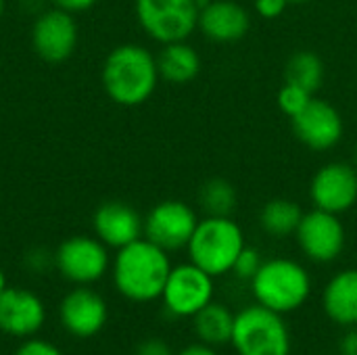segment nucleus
<instances>
[{
	"mask_svg": "<svg viewBox=\"0 0 357 355\" xmlns=\"http://www.w3.org/2000/svg\"><path fill=\"white\" fill-rule=\"evenodd\" d=\"M172 268L169 253L142 236L115 251L111 278L123 299L132 303H153L161 299Z\"/></svg>",
	"mask_w": 357,
	"mask_h": 355,
	"instance_id": "f257e3e1",
	"label": "nucleus"
},
{
	"mask_svg": "<svg viewBox=\"0 0 357 355\" xmlns=\"http://www.w3.org/2000/svg\"><path fill=\"white\" fill-rule=\"evenodd\" d=\"M157 56L142 44L126 42L109 50L100 69L107 96L119 107L144 105L159 86Z\"/></svg>",
	"mask_w": 357,
	"mask_h": 355,
	"instance_id": "f03ea898",
	"label": "nucleus"
},
{
	"mask_svg": "<svg viewBox=\"0 0 357 355\" xmlns=\"http://www.w3.org/2000/svg\"><path fill=\"white\" fill-rule=\"evenodd\" d=\"M249 291L255 303L280 316H291L310 301L314 278L297 259L270 257L264 259L261 268L249 282Z\"/></svg>",
	"mask_w": 357,
	"mask_h": 355,
	"instance_id": "7ed1b4c3",
	"label": "nucleus"
},
{
	"mask_svg": "<svg viewBox=\"0 0 357 355\" xmlns=\"http://www.w3.org/2000/svg\"><path fill=\"white\" fill-rule=\"evenodd\" d=\"M247 247L245 230L234 218L205 216L186 247L188 262L205 270L213 278L232 274V268Z\"/></svg>",
	"mask_w": 357,
	"mask_h": 355,
	"instance_id": "20e7f679",
	"label": "nucleus"
},
{
	"mask_svg": "<svg viewBox=\"0 0 357 355\" xmlns=\"http://www.w3.org/2000/svg\"><path fill=\"white\" fill-rule=\"evenodd\" d=\"M230 347L234 355H293V331L287 316L253 301L236 312Z\"/></svg>",
	"mask_w": 357,
	"mask_h": 355,
	"instance_id": "39448f33",
	"label": "nucleus"
},
{
	"mask_svg": "<svg viewBox=\"0 0 357 355\" xmlns=\"http://www.w3.org/2000/svg\"><path fill=\"white\" fill-rule=\"evenodd\" d=\"M197 0H134L140 29L159 44L188 40L199 27Z\"/></svg>",
	"mask_w": 357,
	"mask_h": 355,
	"instance_id": "423d86ee",
	"label": "nucleus"
},
{
	"mask_svg": "<svg viewBox=\"0 0 357 355\" xmlns=\"http://www.w3.org/2000/svg\"><path fill=\"white\" fill-rule=\"evenodd\" d=\"M159 301L169 318L192 320L203 308L215 301V278L192 262L178 264L172 268Z\"/></svg>",
	"mask_w": 357,
	"mask_h": 355,
	"instance_id": "0eeeda50",
	"label": "nucleus"
},
{
	"mask_svg": "<svg viewBox=\"0 0 357 355\" xmlns=\"http://www.w3.org/2000/svg\"><path fill=\"white\" fill-rule=\"evenodd\" d=\"M109 247L96 236L75 234L65 239L54 251V270L75 287H90L111 270Z\"/></svg>",
	"mask_w": 357,
	"mask_h": 355,
	"instance_id": "6e6552de",
	"label": "nucleus"
},
{
	"mask_svg": "<svg viewBox=\"0 0 357 355\" xmlns=\"http://www.w3.org/2000/svg\"><path fill=\"white\" fill-rule=\"evenodd\" d=\"M295 241L305 259L318 266H328L343 255L347 245V230L341 216L314 207L303 211Z\"/></svg>",
	"mask_w": 357,
	"mask_h": 355,
	"instance_id": "1a4fd4ad",
	"label": "nucleus"
},
{
	"mask_svg": "<svg viewBox=\"0 0 357 355\" xmlns=\"http://www.w3.org/2000/svg\"><path fill=\"white\" fill-rule=\"evenodd\" d=\"M199 220L188 203L178 199L161 201L144 216V239L172 255L188 247Z\"/></svg>",
	"mask_w": 357,
	"mask_h": 355,
	"instance_id": "9d476101",
	"label": "nucleus"
},
{
	"mask_svg": "<svg viewBox=\"0 0 357 355\" xmlns=\"http://www.w3.org/2000/svg\"><path fill=\"white\" fill-rule=\"evenodd\" d=\"M79 42V27L71 13L56 6L36 15L31 25V46L46 63L67 61Z\"/></svg>",
	"mask_w": 357,
	"mask_h": 355,
	"instance_id": "9b49d317",
	"label": "nucleus"
},
{
	"mask_svg": "<svg viewBox=\"0 0 357 355\" xmlns=\"http://www.w3.org/2000/svg\"><path fill=\"white\" fill-rule=\"evenodd\" d=\"M314 207L343 216L357 203V167L347 161L324 163L310 182Z\"/></svg>",
	"mask_w": 357,
	"mask_h": 355,
	"instance_id": "f8f14e48",
	"label": "nucleus"
},
{
	"mask_svg": "<svg viewBox=\"0 0 357 355\" xmlns=\"http://www.w3.org/2000/svg\"><path fill=\"white\" fill-rule=\"evenodd\" d=\"M291 126L297 140L318 153L335 149L345 134V121L341 111L333 103L316 96L299 115L291 119Z\"/></svg>",
	"mask_w": 357,
	"mask_h": 355,
	"instance_id": "ddd939ff",
	"label": "nucleus"
},
{
	"mask_svg": "<svg viewBox=\"0 0 357 355\" xmlns=\"http://www.w3.org/2000/svg\"><path fill=\"white\" fill-rule=\"evenodd\" d=\"M109 305L92 287L71 289L59 303V322L75 339H92L107 326Z\"/></svg>",
	"mask_w": 357,
	"mask_h": 355,
	"instance_id": "4468645a",
	"label": "nucleus"
},
{
	"mask_svg": "<svg viewBox=\"0 0 357 355\" xmlns=\"http://www.w3.org/2000/svg\"><path fill=\"white\" fill-rule=\"evenodd\" d=\"M46 322L44 301L29 289L6 287L0 293V333L15 339L36 337Z\"/></svg>",
	"mask_w": 357,
	"mask_h": 355,
	"instance_id": "2eb2a0df",
	"label": "nucleus"
},
{
	"mask_svg": "<svg viewBox=\"0 0 357 355\" xmlns=\"http://www.w3.org/2000/svg\"><path fill=\"white\" fill-rule=\"evenodd\" d=\"M94 236L109 249H121L144 236V218L123 201H105L92 216Z\"/></svg>",
	"mask_w": 357,
	"mask_h": 355,
	"instance_id": "dca6fc26",
	"label": "nucleus"
},
{
	"mask_svg": "<svg viewBox=\"0 0 357 355\" xmlns=\"http://www.w3.org/2000/svg\"><path fill=\"white\" fill-rule=\"evenodd\" d=\"M251 27L249 10L236 0H209L199 10L201 33L215 44L241 42Z\"/></svg>",
	"mask_w": 357,
	"mask_h": 355,
	"instance_id": "f3484780",
	"label": "nucleus"
},
{
	"mask_svg": "<svg viewBox=\"0 0 357 355\" xmlns=\"http://www.w3.org/2000/svg\"><path fill=\"white\" fill-rule=\"evenodd\" d=\"M322 314L339 328L357 326V268L335 272L320 295Z\"/></svg>",
	"mask_w": 357,
	"mask_h": 355,
	"instance_id": "a211bd4d",
	"label": "nucleus"
},
{
	"mask_svg": "<svg viewBox=\"0 0 357 355\" xmlns=\"http://www.w3.org/2000/svg\"><path fill=\"white\" fill-rule=\"evenodd\" d=\"M155 56L159 77L174 86H184L192 82L201 71V56L197 48L188 44V40L161 44V50Z\"/></svg>",
	"mask_w": 357,
	"mask_h": 355,
	"instance_id": "6ab92c4d",
	"label": "nucleus"
},
{
	"mask_svg": "<svg viewBox=\"0 0 357 355\" xmlns=\"http://www.w3.org/2000/svg\"><path fill=\"white\" fill-rule=\"evenodd\" d=\"M234 316H236V312H232L226 303L211 301L207 308H203L190 320L197 341H201L205 345H211L215 349L230 347L232 328H234Z\"/></svg>",
	"mask_w": 357,
	"mask_h": 355,
	"instance_id": "aec40b11",
	"label": "nucleus"
},
{
	"mask_svg": "<svg viewBox=\"0 0 357 355\" xmlns=\"http://www.w3.org/2000/svg\"><path fill=\"white\" fill-rule=\"evenodd\" d=\"M301 218H303V209L299 207L297 201L276 197V199H270L261 207L259 228L270 239H289V236H295Z\"/></svg>",
	"mask_w": 357,
	"mask_h": 355,
	"instance_id": "412c9836",
	"label": "nucleus"
},
{
	"mask_svg": "<svg viewBox=\"0 0 357 355\" xmlns=\"http://www.w3.org/2000/svg\"><path fill=\"white\" fill-rule=\"evenodd\" d=\"M326 77L324 61L314 50H297L289 56L284 67V82L305 88L307 92L316 94Z\"/></svg>",
	"mask_w": 357,
	"mask_h": 355,
	"instance_id": "4be33fe9",
	"label": "nucleus"
},
{
	"mask_svg": "<svg viewBox=\"0 0 357 355\" xmlns=\"http://www.w3.org/2000/svg\"><path fill=\"white\" fill-rule=\"evenodd\" d=\"M199 205L205 216L232 218L238 205V192L226 178H211L199 190Z\"/></svg>",
	"mask_w": 357,
	"mask_h": 355,
	"instance_id": "5701e85b",
	"label": "nucleus"
},
{
	"mask_svg": "<svg viewBox=\"0 0 357 355\" xmlns=\"http://www.w3.org/2000/svg\"><path fill=\"white\" fill-rule=\"evenodd\" d=\"M312 98H314L312 92H307L305 88L295 86V84H291V82H284L282 88L278 90V96H276L280 111H282L289 119H293L295 115H299V113L310 105Z\"/></svg>",
	"mask_w": 357,
	"mask_h": 355,
	"instance_id": "b1692460",
	"label": "nucleus"
},
{
	"mask_svg": "<svg viewBox=\"0 0 357 355\" xmlns=\"http://www.w3.org/2000/svg\"><path fill=\"white\" fill-rule=\"evenodd\" d=\"M261 264H264V257H261V253L255 249V247H251V245H247L243 251H241V255H238V259H236V264H234V268H232V276L238 280V282H251L253 280V276L257 274V270L261 268Z\"/></svg>",
	"mask_w": 357,
	"mask_h": 355,
	"instance_id": "393cba45",
	"label": "nucleus"
},
{
	"mask_svg": "<svg viewBox=\"0 0 357 355\" xmlns=\"http://www.w3.org/2000/svg\"><path fill=\"white\" fill-rule=\"evenodd\" d=\"M25 268L33 274H44L48 268H54V253L46 251L44 247H36L25 255Z\"/></svg>",
	"mask_w": 357,
	"mask_h": 355,
	"instance_id": "a878e982",
	"label": "nucleus"
},
{
	"mask_svg": "<svg viewBox=\"0 0 357 355\" xmlns=\"http://www.w3.org/2000/svg\"><path fill=\"white\" fill-rule=\"evenodd\" d=\"M13 355H65L56 345H52L50 341L44 339H23V343L13 352Z\"/></svg>",
	"mask_w": 357,
	"mask_h": 355,
	"instance_id": "bb28decb",
	"label": "nucleus"
},
{
	"mask_svg": "<svg viewBox=\"0 0 357 355\" xmlns=\"http://www.w3.org/2000/svg\"><path fill=\"white\" fill-rule=\"evenodd\" d=\"M134 355H176V352L172 349V345L165 339H161V337H146V339H142L136 345Z\"/></svg>",
	"mask_w": 357,
	"mask_h": 355,
	"instance_id": "cd10ccee",
	"label": "nucleus"
},
{
	"mask_svg": "<svg viewBox=\"0 0 357 355\" xmlns=\"http://www.w3.org/2000/svg\"><path fill=\"white\" fill-rule=\"evenodd\" d=\"M255 10L259 17L264 19H278L287 6H289V0H255Z\"/></svg>",
	"mask_w": 357,
	"mask_h": 355,
	"instance_id": "c85d7f7f",
	"label": "nucleus"
},
{
	"mask_svg": "<svg viewBox=\"0 0 357 355\" xmlns=\"http://www.w3.org/2000/svg\"><path fill=\"white\" fill-rule=\"evenodd\" d=\"M50 2H52V6H56L61 10L77 15V13H86V10L94 8L98 0H50Z\"/></svg>",
	"mask_w": 357,
	"mask_h": 355,
	"instance_id": "c756f323",
	"label": "nucleus"
},
{
	"mask_svg": "<svg viewBox=\"0 0 357 355\" xmlns=\"http://www.w3.org/2000/svg\"><path fill=\"white\" fill-rule=\"evenodd\" d=\"M337 355H357V326L343 331L339 339Z\"/></svg>",
	"mask_w": 357,
	"mask_h": 355,
	"instance_id": "7c9ffc66",
	"label": "nucleus"
},
{
	"mask_svg": "<svg viewBox=\"0 0 357 355\" xmlns=\"http://www.w3.org/2000/svg\"><path fill=\"white\" fill-rule=\"evenodd\" d=\"M176 355H222L220 349L211 347V345H205L201 341H195V343H188L186 347H182L180 352H176Z\"/></svg>",
	"mask_w": 357,
	"mask_h": 355,
	"instance_id": "2f4dec72",
	"label": "nucleus"
},
{
	"mask_svg": "<svg viewBox=\"0 0 357 355\" xmlns=\"http://www.w3.org/2000/svg\"><path fill=\"white\" fill-rule=\"evenodd\" d=\"M42 2H44V0H21V6H23L27 13H31V10H33V13H36V10L42 13V10H44V8H42Z\"/></svg>",
	"mask_w": 357,
	"mask_h": 355,
	"instance_id": "473e14b6",
	"label": "nucleus"
},
{
	"mask_svg": "<svg viewBox=\"0 0 357 355\" xmlns=\"http://www.w3.org/2000/svg\"><path fill=\"white\" fill-rule=\"evenodd\" d=\"M6 287H8V285H6V274H4V270L0 268V293H2Z\"/></svg>",
	"mask_w": 357,
	"mask_h": 355,
	"instance_id": "72a5a7b5",
	"label": "nucleus"
},
{
	"mask_svg": "<svg viewBox=\"0 0 357 355\" xmlns=\"http://www.w3.org/2000/svg\"><path fill=\"white\" fill-rule=\"evenodd\" d=\"M307 2H314V0H289V4H307Z\"/></svg>",
	"mask_w": 357,
	"mask_h": 355,
	"instance_id": "f704fd0d",
	"label": "nucleus"
},
{
	"mask_svg": "<svg viewBox=\"0 0 357 355\" xmlns=\"http://www.w3.org/2000/svg\"><path fill=\"white\" fill-rule=\"evenodd\" d=\"M4 6H6V2H4V0H0V17H2V13H4Z\"/></svg>",
	"mask_w": 357,
	"mask_h": 355,
	"instance_id": "c9c22d12",
	"label": "nucleus"
},
{
	"mask_svg": "<svg viewBox=\"0 0 357 355\" xmlns=\"http://www.w3.org/2000/svg\"><path fill=\"white\" fill-rule=\"evenodd\" d=\"M354 165L357 167V146H356V151H354Z\"/></svg>",
	"mask_w": 357,
	"mask_h": 355,
	"instance_id": "e433bc0d",
	"label": "nucleus"
}]
</instances>
